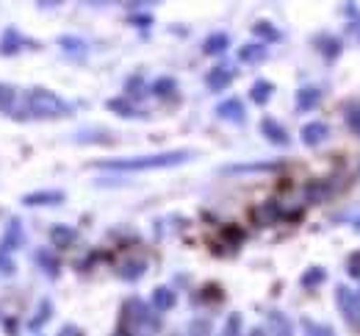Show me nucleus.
Wrapping results in <instances>:
<instances>
[{"label":"nucleus","instance_id":"0eeeda50","mask_svg":"<svg viewBox=\"0 0 360 336\" xmlns=\"http://www.w3.org/2000/svg\"><path fill=\"white\" fill-rule=\"evenodd\" d=\"M230 78H233V73L227 67H216L214 73L208 76V86L211 89H224V86L230 84Z\"/></svg>","mask_w":360,"mask_h":336},{"label":"nucleus","instance_id":"f3484780","mask_svg":"<svg viewBox=\"0 0 360 336\" xmlns=\"http://www.w3.org/2000/svg\"><path fill=\"white\" fill-rule=\"evenodd\" d=\"M238 328H241V320L238 317H230L227 326H224V336H238Z\"/></svg>","mask_w":360,"mask_h":336},{"label":"nucleus","instance_id":"f8f14e48","mask_svg":"<svg viewBox=\"0 0 360 336\" xmlns=\"http://www.w3.org/2000/svg\"><path fill=\"white\" fill-rule=\"evenodd\" d=\"M224 48H227V36L224 34H216V36H211L206 42V53H222Z\"/></svg>","mask_w":360,"mask_h":336},{"label":"nucleus","instance_id":"9d476101","mask_svg":"<svg viewBox=\"0 0 360 336\" xmlns=\"http://www.w3.org/2000/svg\"><path fill=\"white\" fill-rule=\"evenodd\" d=\"M269 94H272V84L258 81V84L252 86V100H255V103H266V100H269Z\"/></svg>","mask_w":360,"mask_h":336},{"label":"nucleus","instance_id":"6ab92c4d","mask_svg":"<svg viewBox=\"0 0 360 336\" xmlns=\"http://www.w3.org/2000/svg\"><path fill=\"white\" fill-rule=\"evenodd\" d=\"M62 336H80V334H78L75 328H64V331H62Z\"/></svg>","mask_w":360,"mask_h":336},{"label":"nucleus","instance_id":"20e7f679","mask_svg":"<svg viewBox=\"0 0 360 336\" xmlns=\"http://www.w3.org/2000/svg\"><path fill=\"white\" fill-rule=\"evenodd\" d=\"M64 200V192H31L25 195V206H56Z\"/></svg>","mask_w":360,"mask_h":336},{"label":"nucleus","instance_id":"7ed1b4c3","mask_svg":"<svg viewBox=\"0 0 360 336\" xmlns=\"http://www.w3.org/2000/svg\"><path fill=\"white\" fill-rule=\"evenodd\" d=\"M338 303L344 309V317L352 323V326H360V298L350 289H338Z\"/></svg>","mask_w":360,"mask_h":336},{"label":"nucleus","instance_id":"ddd939ff","mask_svg":"<svg viewBox=\"0 0 360 336\" xmlns=\"http://www.w3.org/2000/svg\"><path fill=\"white\" fill-rule=\"evenodd\" d=\"M241 59H244V62H258V59H264V45H247V48L241 50Z\"/></svg>","mask_w":360,"mask_h":336},{"label":"nucleus","instance_id":"39448f33","mask_svg":"<svg viewBox=\"0 0 360 336\" xmlns=\"http://www.w3.org/2000/svg\"><path fill=\"white\" fill-rule=\"evenodd\" d=\"M324 136H327V125L324 122H308L302 128V142L305 145H319V142H324Z\"/></svg>","mask_w":360,"mask_h":336},{"label":"nucleus","instance_id":"a211bd4d","mask_svg":"<svg viewBox=\"0 0 360 336\" xmlns=\"http://www.w3.org/2000/svg\"><path fill=\"white\" fill-rule=\"evenodd\" d=\"M347 122H350V128H352L355 134H360V111H352V114L347 117Z\"/></svg>","mask_w":360,"mask_h":336},{"label":"nucleus","instance_id":"4468645a","mask_svg":"<svg viewBox=\"0 0 360 336\" xmlns=\"http://www.w3.org/2000/svg\"><path fill=\"white\" fill-rule=\"evenodd\" d=\"M172 303H175V298H172L169 289H158V292H155V306H158V309H169Z\"/></svg>","mask_w":360,"mask_h":336},{"label":"nucleus","instance_id":"dca6fc26","mask_svg":"<svg viewBox=\"0 0 360 336\" xmlns=\"http://www.w3.org/2000/svg\"><path fill=\"white\" fill-rule=\"evenodd\" d=\"M72 237H75V234H72L70 228H53V239H56V242H62V245H67Z\"/></svg>","mask_w":360,"mask_h":336},{"label":"nucleus","instance_id":"2eb2a0df","mask_svg":"<svg viewBox=\"0 0 360 336\" xmlns=\"http://www.w3.org/2000/svg\"><path fill=\"white\" fill-rule=\"evenodd\" d=\"M14 106V89L11 86H0V108L8 111Z\"/></svg>","mask_w":360,"mask_h":336},{"label":"nucleus","instance_id":"423d86ee","mask_svg":"<svg viewBox=\"0 0 360 336\" xmlns=\"http://www.w3.org/2000/svg\"><path fill=\"white\" fill-rule=\"evenodd\" d=\"M216 114H219V117H224V120L241 122V120H244V106H241L238 100H224V103H219Z\"/></svg>","mask_w":360,"mask_h":336},{"label":"nucleus","instance_id":"1a4fd4ad","mask_svg":"<svg viewBox=\"0 0 360 336\" xmlns=\"http://www.w3.org/2000/svg\"><path fill=\"white\" fill-rule=\"evenodd\" d=\"M319 97H322V94H319V89H302L296 103H299V108H313V106L319 103Z\"/></svg>","mask_w":360,"mask_h":336},{"label":"nucleus","instance_id":"6e6552de","mask_svg":"<svg viewBox=\"0 0 360 336\" xmlns=\"http://www.w3.org/2000/svg\"><path fill=\"white\" fill-rule=\"evenodd\" d=\"M264 134H266L272 142H278V145H286L288 142L286 131H283L278 122H272V120H264Z\"/></svg>","mask_w":360,"mask_h":336},{"label":"nucleus","instance_id":"f03ea898","mask_svg":"<svg viewBox=\"0 0 360 336\" xmlns=\"http://www.w3.org/2000/svg\"><path fill=\"white\" fill-rule=\"evenodd\" d=\"M25 111L31 117H64L70 114V103H64L59 94L45 92V89H34L25 97Z\"/></svg>","mask_w":360,"mask_h":336},{"label":"nucleus","instance_id":"f257e3e1","mask_svg":"<svg viewBox=\"0 0 360 336\" xmlns=\"http://www.w3.org/2000/svg\"><path fill=\"white\" fill-rule=\"evenodd\" d=\"M189 150H172V153H158V156H139V159H120V162H103L97 164L100 169H120V172H139V169H164L178 167L189 162Z\"/></svg>","mask_w":360,"mask_h":336},{"label":"nucleus","instance_id":"aec40b11","mask_svg":"<svg viewBox=\"0 0 360 336\" xmlns=\"http://www.w3.org/2000/svg\"><path fill=\"white\" fill-rule=\"evenodd\" d=\"M252 336H264V331H252Z\"/></svg>","mask_w":360,"mask_h":336},{"label":"nucleus","instance_id":"9b49d317","mask_svg":"<svg viewBox=\"0 0 360 336\" xmlns=\"http://www.w3.org/2000/svg\"><path fill=\"white\" fill-rule=\"evenodd\" d=\"M20 239H22L20 223H11V234H6V245H3V251H14V248L20 245Z\"/></svg>","mask_w":360,"mask_h":336}]
</instances>
